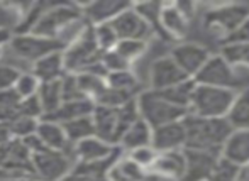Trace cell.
<instances>
[{"mask_svg": "<svg viewBox=\"0 0 249 181\" xmlns=\"http://www.w3.org/2000/svg\"><path fill=\"white\" fill-rule=\"evenodd\" d=\"M183 127L187 134V149H202V151H222L224 142L232 132L229 122L224 119H203V117L187 114L183 117Z\"/></svg>", "mask_w": 249, "mask_h": 181, "instance_id": "6da1fadb", "label": "cell"}, {"mask_svg": "<svg viewBox=\"0 0 249 181\" xmlns=\"http://www.w3.org/2000/svg\"><path fill=\"white\" fill-rule=\"evenodd\" d=\"M138 119H139V112H138V105H136V99H132L131 102L119 107V109L95 105L92 114L95 135L102 139V141L108 142L110 146H117V148L125 129L131 124H134Z\"/></svg>", "mask_w": 249, "mask_h": 181, "instance_id": "7a4b0ae2", "label": "cell"}, {"mask_svg": "<svg viewBox=\"0 0 249 181\" xmlns=\"http://www.w3.org/2000/svg\"><path fill=\"white\" fill-rule=\"evenodd\" d=\"M234 95H236V90L195 83L190 105H188V114L203 117V119H224L229 112Z\"/></svg>", "mask_w": 249, "mask_h": 181, "instance_id": "3957f363", "label": "cell"}, {"mask_svg": "<svg viewBox=\"0 0 249 181\" xmlns=\"http://www.w3.org/2000/svg\"><path fill=\"white\" fill-rule=\"evenodd\" d=\"M78 17H82L78 2H44L43 12L29 34L56 41L58 34Z\"/></svg>", "mask_w": 249, "mask_h": 181, "instance_id": "277c9868", "label": "cell"}, {"mask_svg": "<svg viewBox=\"0 0 249 181\" xmlns=\"http://www.w3.org/2000/svg\"><path fill=\"white\" fill-rule=\"evenodd\" d=\"M136 105H138L139 119L144 120L151 129L183 120V117L188 114V109H181L166 102L153 90H142L136 97Z\"/></svg>", "mask_w": 249, "mask_h": 181, "instance_id": "5b68a950", "label": "cell"}, {"mask_svg": "<svg viewBox=\"0 0 249 181\" xmlns=\"http://www.w3.org/2000/svg\"><path fill=\"white\" fill-rule=\"evenodd\" d=\"M33 178L36 181H61L75 168V159L70 151H41L31 154Z\"/></svg>", "mask_w": 249, "mask_h": 181, "instance_id": "8992f818", "label": "cell"}, {"mask_svg": "<svg viewBox=\"0 0 249 181\" xmlns=\"http://www.w3.org/2000/svg\"><path fill=\"white\" fill-rule=\"evenodd\" d=\"M102 54L104 53L99 49L95 39H93L92 26H90L78 41H75L73 44L63 49L65 71L70 73V75H78L92 65L99 63L102 60Z\"/></svg>", "mask_w": 249, "mask_h": 181, "instance_id": "52a82bcc", "label": "cell"}, {"mask_svg": "<svg viewBox=\"0 0 249 181\" xmlns=\"http://www.w3.org/2000/svg\"><path fill=\"white\" fill-rule=\"evenodd\" d=\"M197 85L217 86V88H229L234 90L239 83L236 69L224 60L220 54H212L209 61L203 65V68L194 78Z\"/></svg>", "mask_w": 249, "mask_h": 181, "instance_id": "ba28073f", "label": "cell"}, {"mask_svg": "<svg viewBox=\"0 0 249 181\" xmlns=\"http://www.w3.org/2000/svg\"><path fill=\"white\" fill-rule=\"evenodd\" d=\"M249 16V7L244 3H227L212 9L205 17L207 29L219 33L220 36L227 37L232 31L237 29L241 22Z\"/></svg>", "mask_w": 249, "mask_h": 181, "instance_id": "9c48e42d", "label": "cell"}, {"mask_svg": "<svg viewBox=\"0 0 249 181\" xmlns=\"http://www.w3.org/2000/svg\"><path fill=\"white\" fill-rule=\"evenodd\" d=\"M114 29L119 41H144L148 43L153 36V29L148 26L144 19L134 10V7H129L124 12H121L112 22H108Z\"/></svg>", "mask_w": 249, "mask_h": 181, "instance_id": "30bf717a", "label": "cell"}, {"mask_svg": "<svg viewBox=\"0 0 249 181\" xmlns=\"http://www.w3.org/2000/svg\"><path fill=\"white\" fill-rule=\"evenodd\" d=\"M170 56H171V60L178 65V68L187 75V78L194 80L212 54L209 53V49H205V48L200 46V44L181 43V44H177V46L171 49Z\"/></svg>", "mask_w": 249, "mask_h": 181, "instance_id": "8fae6325", "label": "cell"}, {"mask_svg": "<svg viewBox=\"0 0 249 181\" xmlns=\"http://www.w3.org/2000/svg\"><path fill=\"white\" fill-rule=\"evenodd\" d=\"M187 78L183 71L178 68V65L171 60V56H161L154 60L149 66V90L160 92V90H166L171 86L178 85V83L185 82Z\"/></svg>", "mask_w": 249, "mask_h": 181, "instance_id": "7c38bea8", "label": "cell"}, {"mask_svg": "<svg viewBox=\"0 0 249 181\" xmlns=\"http://www.w3.org/2000/svg\"><path fill=\"white\" fill-rule=\"evenodd\" d=\"M185 173L181 181H209L220 152L202 151V149H183Z\"/></svg>", "mask_w": 249, "mask_h": 181, "instance_id": "4fadbf2b", "label": "cell"}, {"mask_svg": "<svg viewBox=\"0 0 249 181\" xmlns=\"http://www.w3.org/2000/svg\"><path fill=\"white\" fill-rule=\"evenodd\" d=\"M131 5V2H122V0H92V2L80 3L83 19L90 26L112 22L119 14L124 12Z\"/></svg>", "mask_w": 249, "mask_h": 181, "instance_id": "5bb4252c", "label": "cell"}, {"mask_svg": "<svg viewBox=\"0 0 249 181\" xmlns=\"http://www.w3.org/2000/svg\"><path fill=\"white\" fill-rule=\"evenodd\" d=\"M119 151H121V148L110 146L97 135L87 137L71 146V156L75 163H100L105 159H110Z\"/></svg>", "mask_w": 249, "mask_h": 181, "instance_id": "9a60e30c", "label": "cell"}, {"mask_svg": "<svg viewBox=\"0 0 249 181\" xmlns=\"http://www.w3.org/2000/svg\"><path fill=\"white\" fill-rule=\"evenodd\" d=\"M185 142H187V134L181 120L154 127L151 134V148L156 152L181 151L185 149Z\"/></svg>", "mask_w": 249, "mask_h": 181, "instance_id": "2e32d148", "label": "cell"}, {"mask_svg": "<svg viewBox=\"0 0 249 181\" xmlns=\"http://www.w3.org/2000/svg\"><path fill=\"white\" fill-rule=\"evenodd\" d=\"M151 175L170 181H181L185 173V154L181 151H166L158 152L153 166L149 168Z\"/></svg>", "mask_w": 249, "mask_h": 181, "instance_id": "e0dca14e", "label": "cell"}, {"mask_svg": "<svg viewBox=\"0 0 249 181\" xmlns=\"http://www.w3.org/2000/svg\"><path fill=\"white\" fill-rule=\"evenodd\" d=\"M34 134H36L37 141L41 142L44 149H51V151H70L71 149L63 125L54 120L41 119L37 122Z\"/></svg>", "mask_w": 249, "mask_h": 181, "instance_id": "ac0fdd59", "label": "cell"}, {"mask_svg": "<svg viewBox=\"0 0 249 181\" xmlns=\"http://www.w3.org/2000/svg\"><path fill=\"white\" fill-rule=\"evenodd\" d=\"M188 22L190 20L177 9L173 3H163L160 12V27L163 36L171 39H181L188 33Z\"/></svg>", "mask_w": 249, "mask_h": 181, "instance_id": "d6986e66", "label": "cell"}, {"mask_svg": "<svg viewBox=\"0 0 249 181\" xmlns=\"http://www.w3.org/2000/svg\"><path fill=\"white\" fill-rule=\"evenodd\" d=\"M220 156L237 166L249 165V129L232 131L224 142Z\"/></svg>", "mask_w": 249, "mask_h": 181, "instance_id": "ffe728a7", "label": "cell"}, {"mask_svg": "<svg viewBox=\"0 0 249 181\" xmlns=\"http://www.w3.org/2000/svg\"><path fill=\"white\" fill-rule=\"evenodd\" d=\"M31 73H33L41 83L61 80L63 76L66 75L65 61H63V51H54V53H50L44 58H41L39 61H36L33 65Z\"/></svg>", "mask_w": 249, "mask_h": 181, "instance_id": "44dd1931", "label": "cell"}, {"mask_svg": "<svg viewBox=\"0 0 249 181\" xmlns=\"http://www.w3.org/2000/svg\"><path fill=\"white\" fill-rule=\"evenodd\" d=\"M151 134H153V129L142 119H138L134 124H131L125 129L121 141H119V148L122 152H129L134 149L151 146Z\"/></svg>", "mask_w": 249, "mask_h": 181, "instance_id": "7402d4cb", "label": "cell"}, {"mask_svg": "<svg viewBox=\"0 0 249 181\" xmlns=\"http://www.w3.org/2000/svg\"><path fill=\"white\" fill-rule=\"evenodd\" d=\"M93 109H95V103L89 99L70 100V102H63L61 107L53 115L44 117V119L54 120L58 124H66V122L80 119V117H90L93 114Z\"/></svg>", "mask_w": 249, "mask_h": 181, "instance_id": "603a6c76", "label": "cell"}, {"mask_svg": "<svg viewBox=\"0 0 249 181\" xmlns=\"http://www.w3.org/2000/svg\"><path fill=\"white\" fill-rule=\"evenodd\" d=\"M226 120L229 122L232 131L249 129V86L243 88L241 92H236Z\"/></svg>", "mask_w": 249, "mask_h": 181, "instance_id": "cb8c5ba5", "label": "cell"}, {"mask_svg": "<svg viewBox=\"0 0 249 181\" xmlns=\"http://www.w3.org/2000/svg\"><path fill=\"white\" fill-rule=\"evenodd\" d=\"M149 173L122 154L107 173L108 181H144Z\"/></svg>", "mask_w": 249, "mask_h": 181, "instance_id": "d4e9b609", "label": "cell"}, {"mask_svg": "<svg viewBox=\"0 0 249 181\" xmlns=\"http://www.w3.org/2000/svg\"><path fill=\"white\" fill-rule=\"evenodd\" d=\"M36 97H37V100H39L41 109H43V119L44 117L53 115V114H54L63 103L61 80L41 83Z\"/></svg>", "mask_w": 249, "mask_h": 181, "instance_id": "484cf974", "label": "cell"}, {"mask_svg": "<svg viewBox=\"0 0 249 181\" xmlns=\"http://www.w3.org/2000/svg\"><path fill=\"white\" fill-rule=\"evenodd\" d=\"M108 88L117 90V92L127 93V95L138 97L141 93V83L134 69H122V71H112L105 78Z\"/></svg>", "mask_w": 249, "mask_h": 181, "instance_id": "4316f807", "label": "cell"}, {"mask_svg": "<svg viewBox=\"0 0 249 181\" xmlns=\"http://www.w3.org/2000/svg\"><path fill=\"white\" fill-rule=\"evenodd\" d=\"M194 88H195L194 80H185V82L178 83V85L171 86V88L160 90V92H156V93L160 97H163L166 102L173 103V105L181 107V109H188ZM153 92H154V90H153Z\"/></svg>", "mask_w": 249, "mask_h": 181, "instance_id": "83f0119b", "label": "cell"}, {"mask_svg": "<svg viewBox=\"0 0 249 181\" xmlns=\"http://www.w3.org/2000/svg\"><path fill=\"white\" fill-rule=\"evenodd\" d=\"M220 56L229 63L236 71L246 69L249 73V43L224 44L222 49H220Z\"/></svg>", "mask_w": 249, "mask_h": 181, "instance_id": "f1b7e54d", "label": "cell"}, {"mask_svg": "<svg viewBox=\"0 0 249 181\" xmlns=\"http://www.w3.org/2000/svg\"><path fill=\"white\" fill-rule=\"evenodd\" d=\"M61 125H63V129H65V134H66V139H68L70 146L76 144V142L83 141V139H87V137L95 135V127H93L92 115L80 117V119L70 120Z\"/></svg>", "mask_w": 249, "mask_h": 181, "instance_id": "f546056e", "label": "cell"}, {"mask_svg": "<svg viewBox=\"0 0 249 181\" xmlns=\"http://www.w3.org/2000/svg\"><path fill=\"white\" fill-rule=\"evenodd\" d=\"M27 3L0 2V29H10L16 33L22 20Z\"/></svg>", "mask_w": 249, "mask_h": 181, "instance_id": "4dcf8cb0", "label": "cell"}, {"mask_svg": "<svg viewBox=\"0 0 249 181\" xmlns=\"http://www.w3.org/2000/svg\"><path fill=\"white\" fill-rule=\"evenodd\" d=\"M114 51L132 68L146 54L148 43H144V41H119Z\"/></svg>", "mask_w": 249, "mask_h": 181, "instance_id": "1f68e13d", "label": "cell"}, {"mask_svg": "<svg viewBox=\"0 0 249 181\" xmlns=\"http://www.w3.org/2000/svg\"><path fill=\"white\" fill-rule=\"evenodd\" d=\"M37 122L34 119H27V117H20L17 115L16 119H12L10 122H7L5 127L7 132H9L10 139H17V141H22V139L29 137L36 132Z\"/></svg>", "mask_w": 249, "mask_h": 181, "instance_id": "d6a6232c", "label": "cell"}, {"mask_svg": "<svg viewBox=\"0 0 249 181\" xmlns=\"http://www.w3.org/2000/svg\"><path fill=\"white\" fill-rule=\"evenodd\" d=\"M39 85H41L39 80L31 71H26V73H19L12 90L17 93V97H19L20 100H24V99H31V97H36L37 90H39Z\"/></svg>", "mask_w": 249, "mask_h": 181, "instance_id": "836d02e7", "label": "cell"}, {"mask_svg": "<svg viewBox=\"0 0 249 181\" xmlns=\"http://www.w3.org/2000/svg\"><path fill=\"white\" fill-rule=\"evenodd\" d=\"M93 39H95L97 46L102 53H107V51L114 49L115 44L119 43L117 36H115L114 29H112L110 24H100V26H92Z\"/></svg>", "mask_w": 249, "mask_h": 181, "instance_id": "e575fe53", "label": "cell"}, {"mask_svg": "<svg viewBox=\"0 0 249 181\" xmlns=\"http://www.w3.org/2000/svg\"><path fill=\"white\" fill-rule=\"evenodd\" d=\"M161 5L163 3H156V2H144V3H132L134 10L142 17V19L148 22V26L153 29V34L156 31L161 33L160 27V12H161ZM163 34V33H161Z\"/></svg>", "mask_w": 249, "mask_h": 181, "instance_id": "d590c367", "label": "cell"}, {"mask_svg": "<svg viewBox=\"0 0 249 181\" xmlns=\"http://www.w3.org/2000/svg\"><path fill=\"white\" fill-rule=\"evenodd\" d=\"M239 168L241 166L234 165V163H231L229 159L220 156V158L217 159L215 166H213L212 173H210L209 181H236Z\"/></svg>", "mask_w": 249, "mask_h": 181, "instance_id": "8d00e7d4", "label": "cell"}, {"mask_svg": "<svg viewBox=\"0 0 249 181\" xmlns=\"http://www.w3.org/2000/svg\"><path fill=\"white\" fill-rule=\"evenodd\" d=\"M131 161H134L138 166H141L142 169L149 171V168L153 166L154 159H156L158 152L154 151L151 146H146V148H139V149H134V151H129V152H124Z\"/></svg>", "mask_w": 249, "mask_h": 181, "instance_id": "74e56055", "label": "cell"}, {"mask_svg": "<svg viewBox=\"0 0 249 181\" xmlns=\"http://www.w3.org/2000/svg\"><path fill=\"white\" fill-rule=\"evenodd\" d=\"M232 43H249V16L237 26L236 31H232L229 36L224 37V44Z\"/></svg>", "mask_w": 249, "mask_h": 181, "instance_id": "f35d334b", "label": "cell"}, {"mask_svg": "<svg viewBox=\"0 0 249 181\" xmlns=\"http://www.w3.org/2000/svg\"><path fill=\"white\" fill-rule=\"evenodd\" d=\"M17 76H19V73H17L16 69H12L10 66L0 63V92L12 90Z\"/></svg>", "mask_w": 249, "mask_h": 181, "instance_id": "ab89813d", "label": "cell"}, {"mask_svg": "<svg viewBox=\"0 0 249 181\" xmlns=\"http://www.w3.org/2000/svg\"><path fill=\"white\" fill-rule=\"evenodd\" d=\"M61 181H108V180H107V176H99V178H97V176H85V175H78V173L71 171Z\"/></svg>", "mask_w": 249, "mask_h": 181, "instance_id": "60d3db41", "label": "cell"}, {"mask_svg": "<svg viewBox=\"0 0 249 181\" xmlns=\"http://www.w3.org/2000/svg\"><path fill=\"white\" fill-rule=\"evenodd\" d=\"M14 31L10 29H0V49H3V48H7L10 44V41H12L14 37Z\"/></svg>", "mask_w": 249, "mask_h": 181, "instance_id": "b9f144b4", "label": "cell"}, {"mask_svg": "<svg viewBox=\"0 0 249 181\" xmlns=\"http://www.w3.org/2000/svg\"><path fill=\"white\" fill-rule=\"evenodd\" d=\"M236 181H249V165L241 166L239 173H237V180Z\"/></svg>", "mask_w": 249, "mask_h": 181, "instance_id": "7bdbcfd3", "label": "cell"}, {"mask_svg": "<svg viewBox=\"0 0 249 181\" xmlns=\"http://www.w3.org/2000/svg\"><path fill=\"white\" fill-rule=\"evenodd\" d=\"M31 181H36V180H31Z\"/></svg>", "mask_w": 249, "mask_h": 181, "instance_id": "ee69618b", "label": "cell"}]
</instances>
